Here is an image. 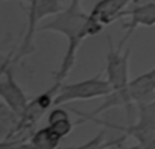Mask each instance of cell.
<instances>
[{
	"mask_svg": "<svg viewBox=\"0 0 155 149\" xmlns=\"http://www.w3.org/2000/svg\"><path fill=\"white\" fill-rule=\"evenodd\" d=\"M105 26L97 22L91 14L85 12L82 9L81 0H70L67 8L59 11L58 14L53 15V18L43 26H40L38 32H56L61 34L67 38V49L61 61V67L58 71H55V82L61 84L64 79L68 76L71 71L74 62H76V55L81 47V43L88 38L94 37L99 32H102Z\"/></svg>",
	"mask_w": 155,
	"mask_h": 149,
	"instance_id": "6da1fadb",
	"label": "cell"
},
{
	"mask_svg": "<svg viewBox=\"0 0 155 149\" xmlns=\"http://www.w3.org/2000/svg\"><path fill=\"white\" fill-rule=\"evenodd\" d=\"M155 93V67L140 76L134 78L132 81H129L128 87L122 91H113L111 94H108L105 98V101L91 113H81V111H74L76 114L82 116L85 120H91L94 117H97L99 114L111 110V108H117V107H125V108H131L134 104L147 101L152 94Z\"/></svg>",
	"mask_w": 155,
	"mask_h": 149,
	"instance_id": "7a4b0ae2",
	"label": "cell"
},
{
	"mask_svg": "<svg viewBox=\"0 0 155 149\" xmlns=\"http://www.w3.org/2000/svg\"><path fill=\"white\" fill-rule=\"evenodd\" d=\"M29 6H28V28L23 37V41L15 53V56L9 61L11 64L20 61L21 58L31 55L35 50L34 46V40H35V34L38 32L40 26L38 23L49 17V15H55L59 11H62V3L61 0H28Z\"/></svg>",
	"mask_w": 155,
	"mask_h": 149,
	"instance_id": "3957f363",
	"label": "cell"
},
{
	"mask_svg": "<svg viewBox=\"0 0 155 149\" xmlns=\"http://www.w3.org/2000/svg\"><path fill=\"white\" fill-rule=\"evenodd\" d=\"M114 91L108 79H104L102 74L78 81L71 84H62L55 98V107L65 105L74 101H90L96 98H107Z\"/></svg>",
	"mask_w": 155,
	"mask_h": 149,
	"instance_id": "277c9868",
	"label": "cell"
},
{
	"mask_svg": "<svg viewBox=\"0 0 155 149\" xmlns=\"http://www.w3.org/2000/svg\"><path fill=\"white\" fill-rule=\"evenodd\" d=\"M137 110H138V119L135 125H129V126H117V125H110L107 122H102L99 119H91V122L94 123H101L105 125L108 128H116V129H122L125 131L126 137H132L137 144H141L143 149L155 138V101H143L135 104Z\"/></svg>",
	"mask_w": 155,
	"mask_h": 149,
	"instance_id": "5b68a950",
	"label": "cell"
},
{
	"mask_svg": "<svg viewBox=\"0 0 155 149\" xmlns=\"http://www.w3.org/2000/svg\"><path fill=\"white\" fill-rule=\"evenodd\" d=\"M108 53H107V65H105V76L113 85L114 91H122L129 84V55L131 49H125L126 41L120 40L119 46L113 44V38L108 35Z\"/></svg>",
	"mask_w": 155,
	"mask_h": 149,
	"instance_id": "8992f818",
	"label": "cell"
},
{
	"mask_svg": "<svg viewBox=\"0 0 155 149\" xmlns=\"http://www.w3.org/2000/svg\"><path fill=\"white\" fill-rule=\"evenodd\" d=\"M59 87H61V84H56V82H55L47 91H44V93H41L40 96L31 99L28 108H26L25 113L20 116L18 123H17L15 128L9 132V135H8L6 138H3V141L8 140L9 137L15 135V134H21V132H25V131H29V129L44 116V113H46L52 105H55V98H56V93H58Z\"/></svg>",
	"mask_w": 155,
	"mask_h": 149,
	"instance_id": "52a82bcc",
	"label": "cell"
},
{
	"mask_svg": "<svg viewBox=\"0 0 155 149\" xmlns=\"http://www.w3.org/2000/svg\"><path fill=\"white\" fill-rule=\"evenodd\" d=\"M0 96L2 101L18 116L25 113V110L29 105V98L25 93V90L18 85V82L14 78L12 73V64L9 65L8 61L3 59L2 64V81H0Z\"/></svg>",
	"mask_w": 155,
	"mask_h": 149,
	"instance_id": "ba28073f",
	"label": "cell"
},
{
	"mask_svg": "<svg viewBox=\"0 0 155 149\" xmlns=\"http://www.w3.org/2000/svg\"><path fill=\"white\" fill-rule=\"evenodd\" d=\"M122 17H128L129 20L122 25V28L126 31L125 37L122 38L123 41H128L131 34L137 28H152L155 26V2H146L141 5H135L129 9H125L120 14Z\"/></svg>",
	"mask_w": 155,
	"mask_h": 149,
	"instance_id": "9c48e42d",
	"label": "cell"
},
{
	"mask_svg": "<svg viewBox=\"0 0 155 149\" xmlns=\"http://www.w3.org/2000/svg\"><path fill=\"white\" fill-rule=\"evenodd\" d=\"M134 0H99L90 11L91 17L101 22L104 26L111 25L120 18V14L132 3Z\"/></svg>",
	"mask_w": 155,
	"mask_h": 149,
	"instance_id": "30bf717a",
	"label": "cell"
},
{
	"mask_svg": "<svg viewBox=\"0 0 155 149\" xmlns=\"http://www.w3.org/2000/svg\"><path fill=\"white\" fill-rule=\"evenodd\" d=\"M62 137L56 134L49 125L44 128H40L31 135L29 143L34 149H58Z\"/></svg>",
	"mask_w": 155,
	"mask_h": 149,
	"instance_id": "8fae6325",
	"label": "cell"
},
{
	"mask_svg": "<svg viewBox=\"0 0 155 149\" xmlns=\"http://www.w3.org/2000/svg\"><path fill=\"white\" fill-rule=\"evenodd\" d=\"M47 125L56 132L59 134L62 138L67 137L71 129H73V122L70 120V116L68 113L64 110V108H53L50 113H49V117H47Z\"/></svg>",
	"mask_w": 155,
	"mask_h": 149,
	"instance_id": "7c38bea8",
	"label": "cell"
},
{
	"mask_svg": "<svg viewBox=\"0 0 155 149\" xmlns=\"http://www.w3.org/2000/svg\"><path fill=\"white\" fill-rule=\"evenodd\" d=\"M110 149H143L141 144H135V146H128V147H114V146H110Z\"/></svg>",
	"mask_w": 155,
	"mask_h": 149,
	"instance_id": "4fadbf2b",
	"label": "cell"
},
{
	"mask_svg": "<svg viewBox=\"0 0 155 149\" xmlns=\"http://www.w3.org/2000/svg\"><path fill=\"white\" fill-rule=\"evenodd\" d=\"M144 149H155V138H153V140H152V141H150V143L144 147Z\"/></svg>",
	"mask_w": 155,
	"mask_h": 149,
	"instance_id": "5bb4252c",
	"label": "cell"
}]
</instances>
